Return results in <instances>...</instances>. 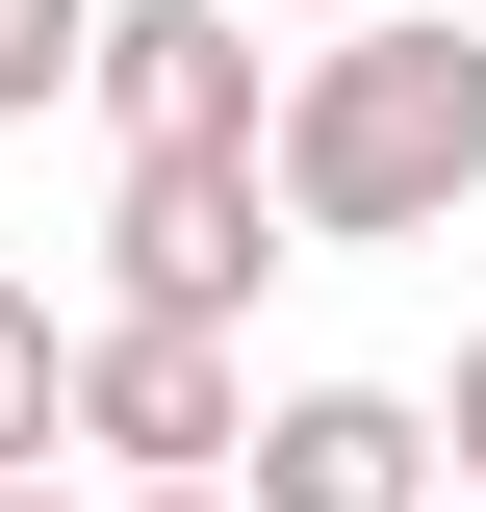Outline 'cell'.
I'll return each mask as SVG.
<instances>
[{
	"instance_id": "7a4b0ae2",
	"label": "cell",
	"mask_w": 486,
	"mask_h": 512,
	"mask_svg": "<svg viewBox=\"0 0 486 512\" xmlns=\"http://www.w3.org/2000/svg\"><path fill=\"white\" fill-rule=\"evenodd\" d=\"M231 436H256L231 333H180V308H77V359H52V461H103V487H231Z\"/></svg>"
},
{
	"instance_id": "5b68a950",
	"label": "cell",
	"mask_w": 486,
	"mask_h": 512,
	"mask_svg": "<svg viewBox=\"0 0 486 512\" xmlns=\"http://www.w3.org/2000/svg\"><path fill=\"white\" fill-rule=\"evenodd\" d=\"M461 461H435L410 384H256V436H231V512H435Z\"/></svg>"
},
{
	"instance_id": "30bf717a",
	"label": "cell",
	"mask_w": 486,
	"mask_h": 512,
	"mask_svg": "<svg viewBox=\"0 0 486 512\" xmlns=\"http://www.w3.org/2000/svg\"><path fill=\"white\" fill-rule=\"evenodd\" d=\"M231 26H359V0H231Z\"/></svg>"
},
{
	"instance_id": "3957f363",
	"label": "cell",
	"mask_w": 486,
	"mask_h": 512,
	"mask_svg": "<svg viewBox=\"0 0 486 512\" xmlns=\"http://www.w3.org/2000/svg\"><path fill=\"white\" fill-rule=\"evenodd\" d=\"M282 256H307V231L256 205V154H103V308H180V333H231Z\"/></svg>"
},
{
	"instance_id": "277c9868",
	"label": "cell",
	"mask_w": 486,
	"mask_h": 512,
	"mask_svg": "<svg viewBox=\"0 0 486 512\" xmlns=\"http://www.w3.org/2000/svg\"><path fill=\"white\" fill-rule=\"evenodd\" d=\"M77 103H103V154H256L282 52H256L231 0H103V52H77Z\"/></svg>"
},
{
	"instance_id": "7c38bea8",
	"label": "cell",
	"mask_w": 486,
	"mask_h": 512,
	"mask_svg": "<svg viewBox=\"0 0 486 512\" xmlns=\"http://www.w3.org/2000/svg\"><path fill=\"white\" fill-rule=\"evenodd\" d=\"M435 512H486V487H435Z\"/></svg>"
},
{
	"instance_id": "8992f818",
	"label": "cell",
	"mask_w": 486,
	"mask_h": 512,
	"mask_svg": "<svg viewBox=\"0 0 486 512\" xmlns=\"http://www.w3.org/2000/svg\"><path fill=\"white\" fill-rule=\"evenodd\" d=\"M77 52H103V0H0V128H52Z\"/></svg>"
},
{
	"instance_id": "9c48e42d",
	"label": "cell",
	"mask_w": 486,
	"mask_h": 512,
	"mask_svg": "<svg viewBox=\"0 0 486 512\" xmlns=\"http://www.w3.org/2000/svg\"><path fill=\"white\" fill-rule=\"evenodd\" d=\"M0 512H103V487H52V461H0Z\"/></svg>"
},
{
	"instance_id": "6da1fadb",
	"label": "cell",
	"mask_w": 486,
	"mask_h": 512,
	"mask_svg": "<svg viewBox=\"0 0 486 512\" xmlns=\"http://www.w3.org/2000/svg\"><path fill=\"white\" fill-rule=\"evenodd\" d=\"M256 205H282L307 256H410L486 205V52L461 26H410V0H359V26H307L282 103H256Z\"/></svg>"
},
{
	"instance_id": "52a82bcc",
	"label": "cell",
	"mask_w": 486,
	"mask_h": 512,
	"mask_svg": "<svg viewBox=\"0 0 486 512\" xmlns=\"http://www.w3.org/2000/svg\"><path fill=\"white\" fill-rule=\"evenodd\" d=\"M52 359H77V333H52V282H0V461H52Z\"/></svg>"
},
{
	"instance_id": "8fae6325",
	"label": "cell",
	"mask_w": 486,
	"mask_h": 512,
	"mask_svg": "<svg viewBox=\"0 0 486 512\" xmlns=\"http://www.w3.org/2000/svg\"><path fill=\"white\" fill-rule=\"evenodd\" d=\"M103 512H231V487H103Z\"/></svg>"
},
{
	"instance_id": "ba28073f",
	"label": "cell",
	"mask_w": 486,
	"mask_h": 512,
	"mask_svg": "<svg viewBox=\"0 0 486 512\" xmlns=\"http://www.w3.org/2000/svg\"><path fill=\"white\" fill-rule=\"evenodd\" d=\"M410 410H435V461L486 487V333H461V384H410Z\"/></svg>"
}]
</instances>
